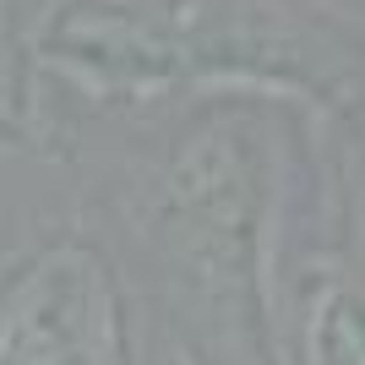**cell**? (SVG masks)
I'll return each instance as SVG.
<instances>
[]
</instances>
